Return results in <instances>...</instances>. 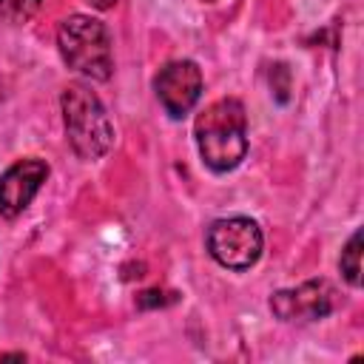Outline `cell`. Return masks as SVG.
Segmentation results:
<instances>
[{"label": "cell", "mask_w": 364, "mask_h": 364, "mask_svg": "<svg viewBox=\"0 0 364 364\" xmlns=\"http://www.w3.org/2000/svg\"><path fill=\"white\" fill-rule=\"evenodd\" d=\"M154 88H156V97H159L162 108L173 119H179L202 97V71L193 60H173L156 74Z\"/></svg>", "instance_id": "cell-6"}, {"label": "cell", "mask_w": 364, "mask_h": 364, "mask_svg": "<svg viewBox=\"0 0 364 364\" xmlns=\"http://www.w3.org/2000/svg\"><path fill=\"white\" fill-rule=\"evenodd\" d=\"M168 299H165V293L162 290H145V293H139V299H136V304L145 310V307H162Z\"/></svg>", "instance_id": "cell-10"}, {"label": "cell", "mask_w": 364, "mask_h": 364, "mask_svg": "<svg viewBox=\"0 0 364 364\" xmlns=\"http://www.w3.org/2000/svg\"><path fill=\"white\" fill-rule=\"evenodd\" d=\"M85 3H91L94 9H111L117 0H85Z\"/></svg>", "instance_id": "cell-11"}, {"label": "cell", "mask_w": 364, "mask_h": 364, "mask_svg": "<svg viewBox=\"0 0 364 364\" xmlns=\"http://www.w3.org/2000/svg\"><path fill=\"white\" fill-rule=\"evenodd\" d=\"M43 0H0V17L9 23H26Z\"/></svg>", "instance_id": "cell-9"}, {"label": "cell", "mask_w": 364, "mask_h": 364, "mask_svg": "<svg viewBox=\"0 0 364 364\" xmlns=\"http://www.w3.org/2000/svg\"><path fill=\"white\" fill-rule=\"evenodd\" d=\"M341 273H344V279L353 284V287H358L361 284V230H355L353 236H350V242L344 245V250H341Z\"/></svg>", "instance_id": "cell-8"}, {"label": "cell", "mask_w": 364, "mask_h": 364, "mask_svg": "<svg viewBox=\"0 0 364 364\" xmlns=\"http://www.w3.org/2000/svg\"><path fill=\"white\" fill-rule=\"evenodd\" d=\"M196 148L202 162L216 171H233L247 154V117L239 100H216L208 105L193 125Z\"/></svg>", "instance_id": "cell-1"}, {"label": "cell", "mask_w": 364, "mask_h": 364, "mask_svg": "<svg viewBox=\"0 0 364 364\" xmlns=\"http://www.w3.org/2000/svg\"><path fill=\"white\" fill-rule=\"evenodd\" d=\"M60 105H63V125L71 151L85 162H94L102 154H108L114 142V125L100 97L82 82H68L63 88Z\"/></svg>", "instance_id": "cell-2"}, {"label": "cell", "mask_w": 364, "mask_h": 364, "mask_svg": "<svg viewBox=\"0 0 364 364\" xmlns=\"http://www.w3.org/2000/svg\"><path fill=\"white\" fill-rule=\"evenodd\" d=\"M210 256L228 270H247L262 256V230L247 216H228L208 230Z\"/></svg>", "instance_id": "cell-4"}, {"label": "cell", "mask_w": 364, "mask_h": 364, "mask_svg": "<svg viewBox=\"0 0 364 364\" xmlns=\"http://www.w3.org/2000/svg\"><path fill=\"white\" fill-rule=\"evenodd\" d=\"M46 176L48 165L43 159H20L11 168H6V173L0 176V213L6 219L20 216L31 205Z\"/></svg>", "instance_id": "cell-7"}, {"label": "cell", "mask_w": 364, "mask_h": 364, "mask_svg": "<svg viewBox=\"0 0 364 364\" xmlns=\"http://www.w3.org/2000/svg\"><path fill=\"white\" fill-rule=\"evenodd\" d=\"M57 46L68 68L80 71L82 77L91 80H108L114 71V57H111V37L108 28L88 17V14H71L60 23L57 31Z\"/></svg>", "instance_id": "cell-3"}, {"label": "cell", "mask_w": 364, "mask_h": 364, "mask_svg": "<svg viewBox=\"0 0 364 364\" xmlns=\"http://www.w3.org/2000/svg\"><path fill=\"white\" fill-rule=\"evenodd\" d=\"M208 3H213V0H208Z\"/></svg>", "instance_id": "cell-12"}, {"label": "cell", "mask_w": 364, "mask_h": 364, "mask_svg": "<svg viewBox=\"0 0 364 364\" xmlns=\"http://www.w3.org/2000/svg\"><path fill=\"white\" fill-rule=\"evenodd\" d=\"M336 307V290L324 279H310L293 290H279L270 299V310L282 321H316Z\"/></svg>", "instance_id": "cell-5"}]
</instances>
